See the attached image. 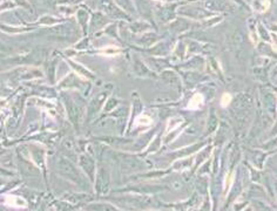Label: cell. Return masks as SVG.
I'll return each mask as SVG.
<instances>
[{
    "mask_svg": "<svg viewBox=\"0 0 277 211\" xmlns=\"http://www.w3.org/2000/svg\"><path fill=\"white\" fill-rule=\"evenodd\" d=\"M5 202L11 206H17V208H26L27 206L26 201L18 197V196H6Z\"/></svg>",
    "mask_w": 277,
    "mask_h": 211,
    "instance_id": "obj_1",
    "label": "cell"
},
{
    "mask_svg": "<svg viewBox=\"0 0 277 211\" xmlns=\"http://www.w3.org/2000/svg\"><path fill=\"white\" fill-rule=\"evenodd\" d=\"M202 102H203L202 95H201V94H195V95L191 97V100L189 101L188 108H189V109H196V108H198V107L201 106Z\"/></svg>",
    "mask_w": 277,
    "mask_h": 211,
    "instance_id": "obj_2",
    "label": "cell"
},
{
    "mask_svg": "<svg viewBox=\"0 0 277 211\" xmlns=\"http://www.w3.org/2000/svg\"><path fill=\"white\" fill-rule=\"evenodd\" d=\"M230 101H231V96H230V94H228V93L223 94V96H222V99H221L222 107H227V106L230 103Z\"/></svg>",
    "mask_w": 277,
    "mask_h": 211,
    "instance_id": "obj_3",
    "label": "cell"
},
{
    "mask_svg": "<svg viewBox=\"0 0 277 211\" xmlns=\"http://www.w3.org/2000/svg\"><path fill=\"white\" fill-rule=\"evenodd\" d=\"M137 122L139 123H141V124H150L152 123V120L149 119L148 116H140L139 119H137Z\"/></svg>",
    "mask_w": 277,
    "mask_h": 211,
    "instance_id": "obj_4",
    "label": "cell"
}]
</instances>
